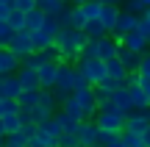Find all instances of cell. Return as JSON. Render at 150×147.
Returning <instances> with one entry per match:
<instances>
[{
	"label": "cell",
	"instance_id": "cell-1",
	"mask_svg": "<svg viewBox=\"0 0 150 147\" xmlns=\"http://www.w3.org/2000/svg\"><path fill=\"white\" fill-rule=\"evenodd\" d=\"M83 44H86V33L81 31V28H61L59 36H56V42H53V47L59 50L61 61H70V64H75V61L81 58Z\"/></svg>",
	"mask_w": 150,
	"mask_h": 147
},
{
	"label": "cell",
	"instance_id": "cell-2",
	"mask_svg": "<svg viewBox=\"0 0 150 147\" xmlns=\"http://www.w3.org/2000/svg\"><path fill=\"white\" fill-rule=\"evenodd\" d=\"M78 78H81V70L75 64H70V61H61L59 64V78H56V86H53L56 97H59V106H61V97L64 94L75 92V81Z\"/></svg>",
	"mask_w": 150,
	"mask_h": 147
},
{
	"label": "cell",
	"instance_id": "cell-3",
	"mask_svg": "<svg viewBox=\"0 0 150 147\" xmlns=\"http://www.w3.org/2000/svg\"><path fill=\"white\" fill-rule=\"evenodd\" d=\"M75 67H78L81 75L89 81V86H97V83L108 75V72H106V61H103V58H78Z\"/></svg>",
	"mask_w": 150,
	"mask_h": 147
},
{
	"label": "cell",
	"instance_id": "cell-4",
	"mask_svg": "<svg viewBox=\"0 0 150 147\" xmlns=\"http://www.w3.org/2000/svg\"><path fill=\"white\" fill-rule=\"evenodd\" d=\"M95 122H97V128H100L103 133H122L125 131V114H120V111H114V108L97 111Z\"/></svg>",
	"mask_w": 150,
	"mask_h": 147
},
{
	"label": "cell",
	"instance_id": "cell-5",
	"mask_svg": "<svg viewBox=\"0 0 150 147\" xmlns=\"http://www.w3.org/2000/svg\"><path fill=\"white\" fill-rule=\"evenodd\" d=\"M8 50H11V53H14V56H17V58H20V61H25L28 56L33 53L31 31H28V28H25V31H17V33H14V39H11V42H8Z\"/></svg>",
	"mask_w": 150,
	"mask_h": 147
},
{
	"label": "cell",
	"instance_id": "cell-6",
	"mask_svg": "<svg viewBox=\"0 0 150 147\" xmlns=\"http://www.w3.org/2000/svg\"><path fill=\"white\" fill-rule=\"evenodd\" d=\"M72 94L78 97L81 108H83V120H95V117H97V97H95V86L75 89Z\"/></svg>",
	"mask_w": 150,
	"mask_h": 147
},
{
	"label": "cell",
	"instance_id": "cell-7",
	"mask_svg": "<svg viewBox=\"0 0 150 147\" xmlns=\"http://www.w3.org/2000/svg\"><path fill=\"white\" fill-rule=\"evenodd\" d=\"M59 22H61V28H83L86 25V14H83V8L81 6H70L67 3V8L59 14Z\"/></svg>",
	"mask_w": 150,
	"mask_h": 147
},
{
	"label": "cell",
	"instance_id": "cell-8",
	"mask_svg": "<svg viewBox=\"0 0 150 147\" xmlns=\"http://www.w3.org/2000/svg\"><path fill=\"white\" fill-rule=\"evenodd\" d=\"M136 25H139V14H131V11L120 8V17H117V25H114L111 36H114V39H120L122 33H131V31H136Z\"/></svg>",
	"mask_w": 150,
	"mask_h": 147
},
{
	"label": "cell",
	"instance_id": "cell-9",
	"mask_svg": "<svg viewBox=\"0 0 150 147\" xmlns=\"http://www.w3.org/2000/svg\"><path fill=\"white\" fill-rule=\"evenodd\" d=\"M147 125H150V111H131V114H125V131L145 133Z\"/></svg>",
	"mask_w": 150,
	"mask_h": 147
},
{
	"label": "cell",
	"instance_id": "cell-10",
	"mask_svg": "<svg viewBox=\"0 0 150 147\" xmlns=\"http://www.w3.org/2000/svg\"><path fill=\"white\" fill-rule=\"evenodd\" d=\"M117 42H120V44H125V47H131V50H136V53H145V50H150V39L145 36V33H139V31L122 33Z\"/></svg>",
	"mask_w": 150,
	"mask_h": 147
},
{
	"label": "cell",
	"instance_id": "cell-11",
	"mask_svg": "<svg viewBox=\"0 0 150 147\" xmlns=\"http://www.w3.org/2000/svg\"><path fill=\"white\" fill-rule=\"evenodd\" d=\"M20 92H22V86H20L17 72H11V75H0V94H3V97L17 100V97H20Z\"/></svg>",
	"mask_w": 150,
	"mask_h": 147
},
{
	"label": "cell",
	"instance_id": "cell-12",
	"mask_svg": "<svg viewBox=\"0 0 150 147\" xmlns=\"http://www.w3.org/2000/svg\"><path fill=\"white\" fill-rule=\"evenodd\" d=\"M75 136H78L83 144H95L97 139H100V128H97L95 120H83L78 125V133H75Z\"/></svg>",
	"mask_w": 150,
	"mask_h": 147
},
{
	"label": "cell",
	"instance_id": "cell-13",
	"mask_svg": "<svg viewBox=\"0 0 150 147\" xmlns=\"http://www.w3.org/2000/svg\"><path fill=\"white\" fill-rule=\"evenodd\" d=\"M59 64H61V61H47L45 67H39V83H42V89H53V86H56Z\"/></svg>",
	"mask_w": 150,
	"mask_h": 147
},
{
	"label": "cell",
	"instance_id": "cell-14",
	"mask_svg": "<svg viewBox=\"0 0 150 147\" xmlns=\"http://www.w3.org/2000/svg\"><path fill=\"white\" fill-rule=\"evenodd\" d=\"M117 58L125 64V70H128V72H139L142 53H136V50H131V47H125V44H120V50H117Z\"/></svg>",
	"mask_w": 150,
	"mask_h": 147
},
{
	"label": "cell",
	"instance_id": "cell-15",
	"mask_svg": "<svg viewBox=\"0 0 150 147\" xmlns=\"http://www.w3.org/2000/svg\"><path fill=\"white\" fill-rule=\"evenodd\" d=\"M17 78H20L22 89H42V83H39V70H33V67L22 64L20 70H17Z\"/></svg>",
	"mask_w": 150,
	"mask_h": 147
},
{
	"label": "cell",
	"instance_id": "cell-16",
	"mask_svg": "<svg viewBox=\"0 0 150 147\" xmlns=\"http://www.w3.org/2000/svg\"><path fill=\"white\" fill-rule=\"evenodd\" d=\"M117 50H120V42L108 33V36H103V39H97V58H103V61H108V58H114L117 56Z\"/></svg>",
	"mask_w": 150,
	"mask_h": 147
},
{
	"label": "cell",
	"instance_id": "cell-17",
	"mask_svg": "<svg viewBox=\"0 0 150 147\" xmlns=\"http://www.w3.org/2000/svg\"><path fill=\"white\" fill-rule=\"evenodd\" d=\"M20 67H22V61L17 58L8 47H0V75H11V72H17Z\"/></svg>",
	"mask_w": 150,
	"mask_h": 147
},
{
	"label": "cell",
	"instance_id": "cell-18",
	"mask_svg": "<svg viewBox=\"0 0 150 147\" xmlns=\"http://www.w3.org/2000/svg\"><path fill=\"white\" fill-rule=\"evenodd\" d=\"M111 100H114V111H120V114H131V111H134V103H131L128 86H120L117 92L111 94Z\"/></svg>",
	"mask_w": 150,
	"mask_h": 147
},
{
	"label": "cell",
	"instance_id": "cell-19",
	"mask_svg": "<svg viewBox=\"0 0 150 147\" xmlns=\"http://www.w3.org/2000/svg\"><path fill=\"white\" fill-rule=\"evenodd\" d=\"M117 17H120V6H103L97 20H100V25L106 28L108 33H111V31H114V25H117Z\"/></svg>",
	"mask_w": 150,
	"mask_h": 147
},
{
	"label": "cell",
	"instance_id": "cell-20",
	"mask_svg": "<svg viewBox=\"0 0 150 147\" xmlns=\"http://www.w3.org/2000/svg\"><path fill=\"white\" fill-rule=\"evenodd\" d=\"M61 108H64V111H67V114H70V117H75V120H78V122H83V108H81L78 97H75L72 92L61 97Z\"/></svg>",
	"mask_w": 150,
	"mask_h": 147
},
{
	"label": "cell",
	"instance_id": "cell-21",
	"mask_svg": "<svg viewBox=\"0 0 150 147\" xmlns=\"http://www.w3.org/2000/svg\"><path fill=\"white\" fill-rule=\"evenodd\" d=\"M131 92V103H134V111H147L150 108V97L145 94V89L136 83V86H128Z\"/></svg>",
	"mask_w": 150,
	"mask_h": 147
},
{
	"label": "cell",
	"instance_id": "cell-22",
	"mask_svg": "<svg viewBox=\"0 0 150 147\" xmlns=\"http://www.w3.org/2000/svg\"><path fill=\"white\" fill-rule=\"evenodd\" d=\"M17 103H20V108L33 111V108L39 106V89H22L20 97H17Z\"/></svg>",
	"mask_w": 150,
	"mask_h": 147
},
{
	"label": "cell",
	"instance_id": "cell-23",
	"mask_svg": "<svg viewBox=\"0 0 150 147\" xmlns=\"http://www.w3.org/2000/svg\"><path fill=\"white\" fill-rule=\"evenodd\" d=\"M106 72H108L111 78H117V81H122V83H125V78H128V70H125V64L117 58V56L106 61Z\"/></svg>",
	"mask_w": 150,
	"mask_h": 147
},
{
	"label": "cell",
	"instance_id": "cell-24",
	"mask_svg": "<svg viewBox=\"0 0 150 147\" xmlns=\"http://www.w3.org/2000/svg\"><path fill=\"white\" fill-rule=\"evenodd\" d=\"M45 17H47V14H45L39 6H36V8H31V11H25V28H28V31H39L42 22H45Z\"/></svg>",
	"mask_w": 150,
	"mask_h": 147
},
{
	"label": "cell",
	"instance_id": "cell-25",
	"mask_svg": "<svg viewBox=\"0 0 150 147\" xmlns=\"http://www.w3.org/2000/svg\"><path fill=\"white\" fill-rule=\"evenodd\" d=\"M31 42H33V50H47V47H53L56 39L39 28V31H31Z\"/></svg>",
	"mask_w": 150,
	"mask_h": 147
},
{
	"label": "cell",
	"instance_id": "cell-26",
	"mask_svg": "<svg viewBox=\"0 0 150 147\" xmlns=\"http://www.w3.org/2000/svg\"><path fill=\"white\" fill-rule=\"evenodd\" d=\"M56 120H59V125H61V131H64V133H78V125H81V122L75 120V117H70L64 108L56 111Z\"/></svg>",
	"mask_w": 150,
	"mask_h": 147
},
{
	"label": "cell",
	"instance_id": "cell-27",
	"mask_svg": "<svg viewBox=\"0 0 150 147\" xmlns=\"http://www.w3.org/2000/svg\"><path fill=\"white\" fill-rule=\"evenodd\" d=\"M81 31L86 33V39H103V36H108V31L100 25V20H89Z\"/></svg>",
	"mask_w": 150,
	"mask_h": 147
},
{
	"label": "cell",
	"instance_id": "cell-28",
	"mask_svg": "<svg viewBox=\"0 0 150 147\" xmlns=\"http://www.w3.org/2000/svg\"><path fill=\"white\" fill-rule=\"evenodd\" d=\"M111 94H114V92H108V89H103V86H95L97 111H108V108H114V100H111Z\"/></svg>",
	"mask_w": 150,
	"mask_h": 147
},
{
	"label": "cell",
	"instance_id": "cell-29",
	"mask_svg": "<svg viewBox=\"0 0 150 147\" xmlns=\"http://www.w3.org/2000/svg\"><path fill=\"white\" fill-rule=\"evenodd\" d=\"M39 8H42L47 17H59L61 11L67 8V3L64 0H39Z\"/></svg>",
	"mask_w": 150,
	"mask_h": 147
},
{
	"label": "cell",
	"instance_id": "cell-30",
	"mask_svg": "<svg viewBox=\"0 0 150 147\" xmlns=\"http://www.w3.org/2000/svg\"><path fill=\"white\" fill-rule=\"evenodd\" d=\"M39 128H42V131H47L50 136H56V139H61V136H64V131H61V125H59V120H56V114L45 117V120L39 122Z\"/></svg>",
	"mask_w": 150,
	"mask_h": 147
},
{
	"label": "cell",
	"instance_id": "cell-31",
	"mask_svg": "<svg viewBox=\"0 0 150 147\" xmlns=\"http://www.w3.org/2000/svg\"><path fill=\"white\" fill-rule=\"evenodd\" d=\"M28 142H31V136L22 128L14 131V133H6V147H28Z\"/></svg>",
	"mask_w": 150,
	"mask_h": 147
},
{
	"label": "cell",
	"instance_id": "cell-32",
	"mask_svg": "<svg viewBox=\"0 0 150 147\" xmlns=\"http://www.w3.org/2000/svg\"><path fill=\"white\" fill-rule=\"evenodd\" d=\"M81 8H83V14H86V22H89V20H97V17H100L103 3L100 0H86V3H81Z\"/></svg>",
	"mask_w": 150,
	"mask_h": 147
},
{
	"label": "cell",
	"instance_id": "cell-33",
	"mask_svg": "<svg viewBox=\"0 0 150 147\" xmlns=\"http://www.w3.org/2000/svg\"><path fill=\"white\" fill-rule=\"evenodd\" d=\"M103 147H125L122 144V133H103L100 131V139H97Z\"/></svg>",
	"mask_w": 150,
	"mask_h": 147
},
{
	"label": "cell",
	"instance_id": "cell-34",
	"mask_svg": "<svg viewBox=\"0 0 150 147\" xmlns=\"http://www.w3.org/2000/svg\"><path fill=\"white\" fill-rule=\"evenodd\" d=\"M14 28L8 25V20H0V47H8V42L14 39Z\"/></svg>",
	"mask_w": 150,
	"mask_h": 147
},
{
	"label": "cell",
	"instance_id": "cell-35",
	"mask_svg": "<svg viewBox=\"0 0 150 147\" xmlns=\"http://www.w3.org/2000/svg\"><path fill=\"white\" fill-rule=\"evenodd\" d=\"M8 25L14 28V31H25V11L11 8V14H8Z\"/></svg>",
	"mask_w": 150,
	"mask_h": 147
},
{
	"label": "cell",
	"instance_id": "cell-36",
	"mask_svg": "<svg viewBox=\"0 0 150 147\" xmlns=\"http://www.w3.org/2000/svg\"><path fill=\"white\" fill-rule=\"evenodd\" d=\"M0 120H3L6 133H14V131H20V128H22V122H20V111H17V114H6V117H0Z\"/></svg>",
	"mask_w": 150,
	"mask_h": 147
},
{
	"label": "cell",
	"instance_id": "cell-37",
	"mask_svg": "<svg viewBox=\"0 0 150 147\" xmlns=\"http://www.w3.org/2000/svg\"><path fill=\"white\" fill-rule=\"evenodd\" d=\"M122 144H125V147H145V139H142V133L122 131Z\"/></svg>",
	"mask_w": 150,
	"mask_h": 147
},
{
	"label": "cell",
	"instance_id": "cell-38",
	"mask_svg": "<svg viewBox=\"0 0 150 147\" xmlns=\"http://www.w3.org/2000/svg\"><path fill=\"white\" fill-rule=\"evenodd\" d=\"M17 111H20V103H17V100H8V97L0 100V117H6V114H17Z\"/></svg>",
	"mask_w": 150,
	"mask_h": 147
},
{
	"label": "cell",
	"instance_id": "cell-39",
	"mask_svg": "<svg viewBox=\"0 0 150 147\" xmlns=\"http://www.w3.org/2000/svg\"><path fill=\"white\" fill-rule=\"evenodd\" d=\"M81 58H97V39H86L83 50H81Z\"/></svg>",
	"mask_w": 150,
	"mask_h": 147
},
{
	"label": "cell",
	"instance_id": "cell-40",
	"mask_svg": "<svg viewBox=\"0 0 150 147\" xmlns=\"http://www.w3.org/2000/svg\"><path fill=\"white\" fill-rule=\"evenodd\" d=\"M97 86L108 89V92H117V89H120V86H125V83H122V81H117V78H111V75H106L100 83H97Z\"/></svg>",
	"mask_w": 150,
	"mask_h": 147
},
{
	"label": "cell",
	"instance_id": "cell-41",
	"mask_svg": "<svg viewBox=\"0 0 150 147\" xmlns=\"http://www.w3.org/2000/svg\"><path fill=\"white\" fill-rule=\"evenodd\" d=\"M136 31L145 33V36L150 39V14H147V11H142V14H139V25H136Z\"/></svg>",
	"mask_w": 150,
	"mask_h": 147
},
{
	"label": "cell",
	"instance_id": "cell-42",
	"mask_svg": "<svg viewBox=\"0 0 150 147\" xmlns=\"http://www.w3.org/2000/svg\"><path fill=\"white\" fill-rule=\"evenodd\" d=\"M122 8L131 11V14H142V11H145V6H142V0H125Z\"/></svg>",
	"mask_w": 150,
	"mask_h": 147
},
{
	"label": "cell",
	"instance_id": "cell-43",
	"mask_svg": "<svg viewBox=\"0 0 150 147\" xmlns=\"http://www.w3.org/2000/svg\"><path fill=\"white\" fill-rule=\"evenodd\" d=\"M139 75H150V50L142 53V61H139Z\"/></svg>",
	"mask_w": 150,
	"mask_h": 147
},
{
	"label": "cell",
	"instance_id": "cell-44",
	"mask_svg": "<svg viewBox=\"0 0 150 147\" xmlns=\"http://www.w3.org/2000/svg\"><path fill=\"white\" fill-rule=\"evenodd\" d=\"M36 6H39V0H14V8H20V11H31Z\"/></svg>",
	"mask_w": 150,
	"mask_h": 147
},
{
	"label": "cell",
	"instance_id": "cell-45",
	"mask_svg": "<svg viewBox=\"0 0 150 147\" xmlns=\"http://www.w3.org/2000/svg\"><path fill=\"white\" fill-rule=\"evenodd\" d=\"M11 8H14V3H8V0H0V20H8Z\"/></svg>",
	"mask_w": 150,
	"mask_h": 147
},
{
	"label": "cell",
	"instance_id": "cell-46",
	"mask_svg": "<svg viewBox=\"0 0 150 147\" xmlns=\"http://www.w3.org/2000/svg\"><path fill=\"white\" fill-rule=\"evenodd\" d=\"M139 86L145 89V94L150 97V75H139Z\"/></svg>",
	"mask_w": 150,
	"mask_h": 147
},
{
	"label": "cell",
	"instance_id": "cell-47",
	"mask_svg": "<svg viewBox=\"0 0 150 147\" xmlns=\"http://www.w3.org/2000/svg\"><path fill=\"white\" fill-rule=\"evenodd\" d=\"M142 139H145V147H150V125H147V131L142 133Z\"/></svg>",
	"mask_w": 150,
	"mask_h": 147
},
{
	"label": "cell",
	"instance_id": "cell-48",
	"mask_svg": "<svg viewBox=\"0 0 150 147\" xmlns=\"http://www.w3.org/2000/svg\"><path fill=\"white\" fill-rule=\"evenodd\" d=\"M100 3H103V6H120L122 0H100Z\"/></svg>",
	"mask_w": 150,
	"mask_h": 147
},
{
	"label": "cell",
	"instance_id": "cell-49",
	"mask_svg": "<svg viewBox=\"0 0 150 147\" xmlns=\"http://www.w3.org/2000/svg\"><path fill=\"white\" fill-rule=\"evenodd\" d=\"M0 136H6V128H3V120H0Z\"/></svg>",
	"mask_w": 150,
	"mask_h": 147
},
{
	"label": "cell",
	"instance_id": "cell-50",
	"mask_svg": "<svg viewBox=\"0 0 150 147\" xmlns=\"http://www.w3.org/2000/svg\"><path fill=\"white\" fill-rule=\"evenodd\" d=\"M56 147H75V144H64V142H59V144H56Z\"/></svg>",
	"mask_w": 150,
	"mask_h": 147
},
{
	"label": "cell",
	"instance_id": "cell-51",
	"mask_svg": "<svg viewBox=\"0 0 150 147\" xmlns=\"http://www.w3.org/2000/svg\"><path fill=\"white\" fill-rule=\"evenodd\" d=\"M70 3H75V6H81V3H86V0H70Z\"/></svg>",
	"mask_w": 150,
	"mask_h": 147
},
{
	"label": "cell",
	"instance_id": "cell-52",
	"mask_svg": "<svg viewBox=\"0 0 150 147\" xmlns=\"http://www.w3.org/2000/svg\"><path fill=\"white\" fill-rule=\"evenodd\" d=\"M142 6H145V8H150V0H142Z\"/></svg>",
	"mask_w": 150,
	"mask_h": 147
},
{
	"label": "cell",
	"instance_id": "cell-53",
	"mask_svg": "<svg viewBox=\"0 0 150 147\" xmlns=\"http://www.w3.org/2000/svg\"><path fill=\"white\" fill-rule=\"evenodd\" d=\"M0 147H6V136H0Z\"/></svg>",
	"mask_w": 150,
	"mask_h": 147
},
{
	"label": "cell",
	"instance_id": "cell-54",
	"mask_svg": "<svg viewBox=\"0 0 150 147\" xmlns=\"http://www.w3.org/2000/svg\"><path fill=\"white\" fill-rule=\"evenodd\" d=\"M75 147H89V144H83V142H78V144H75Z\"/></svg>",
	"mask_w": 150,
	"mask_h": 147
},
{
	"label": "cell",
	"instance_id": "cell-55",
	"mask_svg": "<svg viewBox=\"0 0 150 147\" xmlns=\"http://www.w3.org/2000/svg\"><path fill=\"white\" fill-rule=\"evenodd\" d=\"M89 147H103V144H100V142H95V144H89Z\"/></svg>",
	"mask_w": 150,
	"mask_h": 147
},
{
	"label": "cell",
	"instance_id": "cell-56",
	"mask_svg": "<svg viewBox=\"0 0 150 147\" xmlns=\"http://www.w3.org/2000/svg\"><path fill=\"white\" fill-rule=\"evenodd\" d=\"M145 11H147V14H150V8H145Z\"/></svg>",
	"mask_w": 150,
	"mask_h": 147
},
{
	"label": "cell",
	"instance_id": "cell-57",
	"mask_svg": "<svg viewBox=\"0 0 150 147\" xmlns=\"http://www.w3.org/2000/svg\"><path fill=\"white\" fill-rule=\"evenodd\" d=\"M64 3H70V0H64Z\"/></svg>",
	"mask_w": 150,
	"mask_h": 147
},
{
	"label": "cell",
	"instance_id": "cell-58",
	"mask_svg": "<svg viewBox=\"0 0 150 147\" xmlns=\"http://www.w3.org/2000/svg\"><path fill=\"white\" fill-rule=\"evenodd\" d=\"M147 111H150V108H147Z\"/></svg>",
	"mask_w": 150,
	"mask_h": 147
}]
</instances>
